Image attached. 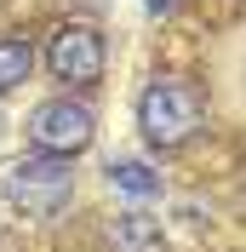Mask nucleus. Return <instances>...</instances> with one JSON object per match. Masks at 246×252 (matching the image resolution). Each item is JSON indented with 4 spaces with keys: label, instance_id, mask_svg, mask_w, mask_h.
Returning a JSON list of instances; mask_svg holds the SVG:
<instances>
[{
    "label": "nucleus",
    "instance_id": "1",
    "mask_svg": "<svg viewBox=\"0 0 246 252\" xmlns=\"http://www.w3.org/2000/svg\"><path fill=\"white\" fill-rule=\"evenodd\" d=\"M138 126L154 149H184L206 126V92L184 75H154L138 97Z\"/></svg>",
    "mask_w": 246,
    "mask_h": 252
},
{
    "label": "nucleus",
    "instance_id": "2",
    "mask_svg": "<svg viewBox=\"0 0 246 252\" xmlns=\"http://www.w3.org/2000/svg\"><path fill=\"white\" fill-rule=\"evenodd\" d=\"M0 195H6L12 212L46 223V218H58L63 206L75 201V172L58 155H23V160H12L0 172Z\"/></svg>",
    "mask_w": 246,
    "mask_h": 252
},
{
    "label": "nucleus",
    "instance_id": "3",
    "mask_svg": "<svg viewBox=\"0 0 246 252\" xmlns=\"http://www.w3.org/2000/svg\"><path fill=\"white\" fill-rule=\"evenodd\" d=\"M23 132H29V149H34V155L75 160L80 149L97 138V115L86 109V103H75V97H46V103L29 109Z\"/></svg>",
    "mask_w": 246,
    "mask_h": 252
},
{
    "label": "nucleus",
    "instance_id": "4",
    "mask_svg": "<svg viewBox=\"0 0 246 252\" xmlns=\"http://www.w3.org/2000/svg\"><path fill=\"white\" fill-rule=\"evenodd\" d=\"M46 69L52 80H63V86H97L109 69V46L103 34H97V23H58L46 40Z\"/></svg>",
    "mask_w": 246,
    "mask_h": 252
},
{
    "label": "nucleus",
    "instance_id": "5",
    "mask_svg": "<svg viewBox=\"0 0 246 252\" xmlns=\"http://www.w3.org/2000/svg\"><path fill=\"white\" fill-rule=\"evenodd\" d=\"M109 252H172L166 247V229L149 218V212H121V218H109Z\"/></svg>",
    "mask_w": 246,
    "mask_h": 252
},
{
    "label": "nucleus",
    "instance_id": "6",
    "mask_svg": "<svg viewBox=\"0 0 246 252\" xmlns=\"http://www.w3.org/2000/svg\"><path fill=\"white\" fill-rule=\"evenodd\" d=\"M109 189H121V195H138V201H149V195H160V172L154 166H143V160H109L103 166Z\"/></svg>",
    "mask_w": 246,
    "mask_h": 252
},
{
    "label": "nucleus",
    "instance_id": "7",
    "mask_svg": "<svg viewBox=\"0 0 246 252\" xmlns=\"http://www.w3.org/2000/svg\"><path fill=\"white\" fill-rule=\"evenodd\" d=\"M29 69H34V46L23 34H0V97L17 92V86L29 80Z\"/></svg>",
    "mask_w": 246,
    "mask_h": 252
},
{
    "label": "nucleus",
    "instance_id": "8",
    "mask_svg": "<svg viewBox=\"0 0 246 252\" xmlns=\"http://www.w3.org/2000/svg\"><path fill=\"white\" fill-rule=\"evenodd\" d=\"M143 6H149V12L160 17V12H172V6H178V0H143Z\"/></svg>",
    "mask_w": 246,
    "mask_h": 252
}]
</instances>
